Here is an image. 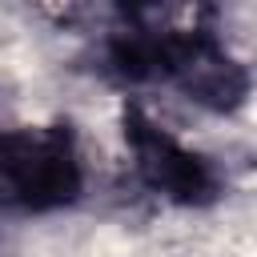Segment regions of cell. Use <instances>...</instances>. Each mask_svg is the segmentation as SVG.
<instances>
[{
    "label": "cell",
    "instance_id": "obj_1",
    "mask_svg": "<svg viewBox=\"0 0 257 257\" xmlns=\"http://www.w3.org/2000/svg\"><path fill=\"white\" fill-rule=\"evenodd\" d=\"M80 193V161L68 128L0 133V209H56Z\"/></svg>",
    "mask_w": 257,
    "mask_h": 257
},
{
    "label": "cell",
    "instance_id": "obj_2",
    "mask_svg": "<svg viewBox=\"0 0 257 257\" xmlns=\"http://www.w3.org/2000/svg\"><path fill=\"white\" fill-rule=\"evenodd\" d=\"M124 141L137 157V173L149 189L165 193L169 201L181 205H201L217 193V177L213 169L189 153L185 145H177L157 120H149L141 108H124Z\"/></svg>",
    "mask_w": 257,
    "mask_h": 257
}]
</instances>
